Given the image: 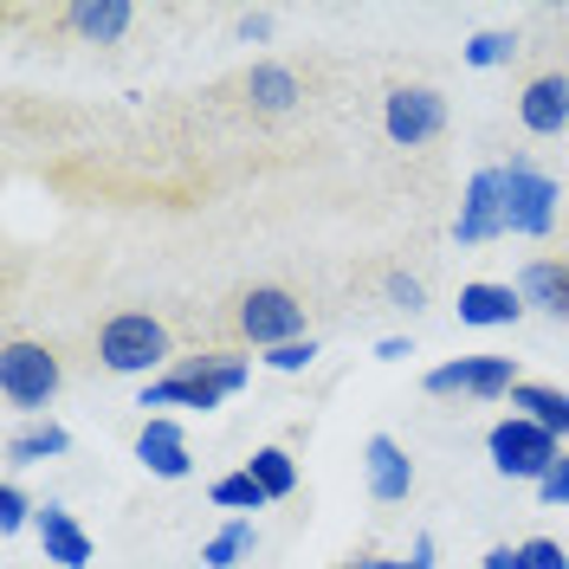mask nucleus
Segmentation results:
<instances>
[{
	"instance_id": "nucleus-1",
	"label": "nucleus",
	"mask_w": 569,
	"mask_h": 569,
	"mask_svg": "<svg viewBox=\"0 0 569 569\" xmlns=\"http://www.w3.org/2000/svg\"><path fill=\"white\" fill-rule=\"evenodd\" d=\"M247 382H252V356H233V350L188 356V362H176L169 376L142 382L137 408H188V415H213L220 401H233Z\"/></svg>"
},
{
	"instance_id": "nucleus-2",
	"label": "nucleus",
	"mask_w": 569,
	"mask_h": 569,
	"mask_svg": "<svg viewBox=\"0 0 569 569\" xmlns=\"http://www.w3.org/2000/svg\"><path fill=\"white\" fill-rule=\"evenodd\" d=\"M66 389V362L52 343H33V337H13L0 350V401L13 415H46L52 395Z\"/></svg>"
},
{
	"instance_id": "nucleus-3",
	"label": "nucleus",
	"mask_w": 569,
	"mask_h": 569,
	"mask_svg": "<svg viewBox=\"0 0 569 569\" xmlns=\"http://www.w3.org/2000/svg\"><path fill=\"white\" fill-rule=\"evenodd\" d=\"M98 362L110 376H156L169 362V323L156 311H117V318L98 323Z\"/></svg>"
},
{
	"instance_id": "nucleus-4",
	"label": "nucleus",
	"mask_w": 569,
	"mask_h": 569,
	"mask_svg": "<svg viewBox=\"0 0 569 569\" xmlns=\"http://www.w3.org/2000/svg\"><path fill=\"white\" fill-rule=\"evenodd\" d=\"M498 169H505V233L543 240V233L557 227V201H563L557 176H543L531 156H511V162H498Z\"/></svg>"
},
{
	"instance_id": "nucleus-5",
	"label": "nucleus",
	"mask_w": 569,
	"mask_h": 569,
	"mask_svg": "<svg viewBox=\"0 0 569 569\" xmlns=\"http://www.w3.org/2000/svg\"><path fill=\"white\" fill-rule=\"evenodd\" d=\"M486 453H492L498 479L543 486V472L563 460V440H557V433H543L537 421H525V415H505V421H492V433H486Z\"/></svg>"
},
{
	"instance_id": "nucleus-6",
	"label": "nucleus",
	"mask_w": 569,
	"mask_h": 569,
	"mask_svg": "<svg viewBox=\"0 0 569 569\" xmlns=\"http://www.w3.org/2000/svg\"><path fill=\"white\" fill-rule=\"evenodd\" d=\"M518 382L525 376H518L511 356H453V362H440V369L421 376V389L440 395V401H453V395H466V401H511Z\"/></svg>"
},
{
	"instance_id": "nucleus-7",
	"label": "nucleus",
	"mask_w": 569,
	"mask_h": 569,
	"mask_svg": "<svg viewBox=\"0 0 569 569\" xmlns=\"http://www.w3.org/2000/svg\"><path fill=\"white\" fill-rule=\"evenodd\" d=\"M240 337H247L252 350H279V343H298V337H311L305 330V305L284 291V284H252L247 298H240Z\"/></svg>"
},
{
	"instance_id": "nucleus-8",
	"label": "nucleus",
	"mask_w": 569,
	"mask_h": 569,
	"mask_svg": "<svg viewBox=\"0 0 569 569\" xmlns=\"http://www.w3.org/2000/svg\"><path fill=\"white\" fill-rule=\"evenodd\" d=\"M382 130L401 149H421V142H433L447 130V98L433 84H395L389 98H382Z\"/></svg>"
},
{
	"instance_id": "nucleus-9",
	"label": "nucleus",
	"mask_w": 569,
	"mask_h": 569,
	"mask_svg": "<svg viewBox=\"0 0 569 569\" xmlns=\"http://www.w3.org/2000/svg\"><path fill=\"white\" fill-rule=\"evenodd\" d=\"M498 233H505V169H472L460 213H453V240L460 247H486Z\"/></svg>"
},
{
	"instance_id": "nucleus-10",
	"label": "nucleus",
	"mask_w": 569,
	"mask_h": 569,
	"mask_svg": "<svg viewBox=\"0 0 569 569\" xmlns=\"http://www.w3.org/2000/svg\"><path fill=\"white\" fill-rule=\"evenodd\" d=\"M362 479H369V498H376V505H401V498L415 492V460H408V447H401L395 433H369V447H362Z\"/></svg>"
},
{
	"instance_id": "nucleus-11",
	"label": "nucleus",
	"mask_w": 569,
	"mask_h": 569,
	"mask_svg": "<svg viewBox=\"0 0 569 569\" xmlns=\"http://www.w3.org/2000/svg\"><path fill=\"white\" fill-rule=\"evenodd\" d=\"M137 460L156 472V479H188L194 472V453H188V433H181L176 415H149L137 433Z\"/></svg>"
},
{
	"instance_id": "nucleus-12",
	"label": "nucleus",
	"mask_w": 569,
	"mask_h": 569,
	"mask_svg": "<svg viewBox=\"0 0 569 569\" xmlns=\"http://www.w3.org/2000/svg\"><path fill=\"white\" fill-rule=\"evenodd\" d=\"M525 311H531V305L518 298V284H492V279L460 284V323L466 330H505V323H518Z\"/></svg>"
},
{
	"instance_id": "nucleus-13",
	"label": "nucleus",
	"mask_w": 569,
	"mask_h": 569,
	"mask_svg": "<svg viewBox=\"0 0 569 569\" xmlns=\"http://www.w3.org/2000/svg\"><path fill=\"white\" fill-rule=\"evenodd\" d=\"M518 123L531 130V137H563L569 130V78L563 71H543L525 84V98H518Z\"/></svg>"
},
{
	"instance_id": "nucleus-14",
	"label": "nucleus",
	"mask_w": 569,
	"mask_h": 569,
	"mask_svg": "<svg viewBox=\"0 0 569 569\" xmlns=\"http://www.w3.org/2000/svg\"><path fill=\"white\" fill-rule=\"evenodd\" d=\"M33 531H39V550H46V563H59V569H84V563H91V531L71 518L66 505H39Z\"/></svg>"
},
{
	"instance_id": "nucleus-15",
	"label": "nucleus",
	"mask_w": 569,
	"mask_h": 569,
	"mask_svg": "<svg viewBox=\"0 0 569 569\" xmlns=\"http://www.w3.org/2000/svg\"><path fill=\"white\" fill-rule=\"evenodd\" d=\"M66 27L78 39H91V46H117V39L137 27V7H130V0H71Z\"/></svg>"
},
{
	"instance_id": "nucleus-16",
	"label": "nucleus",
	"mask_w": 569,
	"mask_h": 569,
	"mask_svg": "<svg viewBox=\"0 0 569 569\" xmlns=\"http://www.w3.org/2000/svg\"><path fill=\"white\" fill-rule=\"evenodd\" d=\"M518 298L543 311V318H563L569 323V266L563 259H531L525 272H518Z\"/></svg>"
},
{
	"instance_id": "nucleus-17",
	"label": "nucleus",
	"mask_w": 569,
	"mask_h": 569,
	"mask_svg": "<svg viewBox=\"0 0 569 569\" xmlns=\"http://www.w3.org/2000/svg\"><path fill=\"white\" fill-rule=\"evenodd\" d=\"M298 98H305V84H298V71L279 66V59H259V66L247 71V104L259 110V117H284V110H298Z\"/></svg>"
},
{
	"instance_id": "nucleus-18",
	"label": "nucleus",
	"mask_w": 569,
	"mask_h": 569,
	"mask_svg": "<svg viewBox=\"0 0 569 569\" xmlns=\"http://www.w3.org/2000/svg\"><path fill=\"white\" fill-rule=\"evenodd\" d=\"M511 415H525V421H537L543 433L569 440V389H557V382H518V389H511Z\"/></svg>"
},
{
	"instance_id": "nucleus-19",
	"label": "nucleus",
	"mask_w": 569,
	"mask_h": 569,
	"mask_svg": "<svg viewBox=\"0 0 569 569\" xmlns=\"http://www.w3.org/2000/svg\"><path fill=\"white\" fill-rule=\"evenodd\" d=\"M71 453V433L59 421H33L20 433H7V466H46V460H66Z\"/></svg>"
},
{
	"instance_id": "nucleus-20",
	"label": "nucleus",
	"mask_w": 569,
	"mask_h": 569,
	"mask_svg": "<svg viewBox=\"0 0 569 569\" xmlns=\"http://www.w3.org/2000/svg\"><path fill=\"white\" fill-rule=\"evenodd\" d=\"M252 550H259V525H252V518H227V525L201 543V563L208 569H233V563H247Z\"/></svg>"
},
{
	"instance_id": "nucleus-21",
	"label": "nucleus",
	"mask_w": 569,
	"mask_h": 569,
	"mask_svg": "<svg viewBox=\"0 0 569 569\" xmlns=\"http://www.w3.org/2000/svg\"><path fill=\"white\" fill-rule=\"evenodd\" d=\"M247 472L259 479V492L266 498H291L298 492V460H291L284 447H259V453L247 460Z\"/></svg>"
},
{
	"instance_id": "nucleus-22",
	"label": "nucleus",
	"mask_w": 569,
	"mask_h": 569,
	"mask_svg": "<svg viewBox=\"0 0 569 569\" xmlns=\"http://www.w3.org/2000/svg\"><path fill=\"white\" fill-rule=\"evenodd\" d=\"M208 498L220 505V511H233V518H247V511H259V505H272V498L259 492V479H252L247 466H240V472H220V479L208 486Z\"/></svg>"
},
{
	"instance_id": "nucleus-23",
	"label": "nucleus",
	"mask_w": 569,
	"mask_h": 569,
	"mask_svg": "<svg viewBox=\"0 0 569 569\" xmlns=\"http://www.w3.org/2000/svg\"><path fill=\"white\" fill-rule=\"evenodd\" d=\"M511 59H518V33H505V27H486V33L466 39V66H472V71L511 66Z\"/></svg>"
},
{
	"instance_id": "nucleus-24",
	"label": "nucleus",
	"mask_w": 569,
	"mask_h": 569,
	"mask_svg": "<svg viewBox=\"0 0 569 569\" xmlns=\"http://www.w3.org/2000/svg\"><path fill=\"white\" fill-rule=\"evenodd\" d=\"M266 369H279V376H305L311 362H318V337H298V343H279V350L259 356Z\"/></svg>"
},
{
	"instance_id": "nucleus-25",
	"label": "nucleus",
	"mask_w": 569,
	"mask_h": 569,
	"mask_svg": "<svg viewBox=\"0 0 569 569\" xmlns=\"http://www.w3.org/2000/svg\"><path fill=\"white\" fill-rule=\"evenodd\" d=\"M33 518H39V505H33V498H27V492H20L13 479H7V486H0V531L13 537V531H27Z\"/></svg>"
},
{
	"instance_id": "nucleus-26",
	"label": "nucleus",
	"mask_w": 569,
	"mask_h": 569,
	"mask_svg": "<svg viewBox=\"0 0 569 569\" xmlns=\"http://www.w3.org/2000/svg\"><path fill=\"white\" fill-rule=\"evenodd\" d=\"M382 298H389L395 311H408V318H415V311L427 305V284L415 279V272H389V279H382Z\"/></svg>"
},
{
	"instance_id": "nucleus-27",
	"label": "nucleus",
	"mask_w": 569,
	"mask_h": 569,
	"mask_svg": "<svg viewBox=\"0 0 569 569\" xmlns=\"http://www.w3.org/2000/svg\"><path fill=\"white\" fill-rule=\"evenodd\" d=\"M537 498H543L550 511H563V505H569V447H563V460H557L550 472H543V486H537Z\"/></svg>"
},
{
	"instance_id": "nucleus-28",
	"label": "nucleus",
	"mask_w": 569,
	"mask_h": 569,
	"mask_svg": "<svg viewBox=\"0 0 569 569\" xmlns=\"http://www.w3.org/2000/svg\"><path fill=\"white\" fill-rule=\"evenodd\" d=\"M525 563L531 569H569V550L557 537H531V543H525Z\"/></svg>"
},
{
	"instance_id": "nucleus-29",
	"label": "nucleus",
	"mask_w": 569,
	"mask_h": 569,
	"mask_svg": "<svg viewBox=\"0 0 569 569\" xmlns=\"http://www.w3.org/2000/svg\"><path fill=\"white\" fill-rule=\"evenodd\" d=\"M233 33L247 39V46H259V39H272V13H266V7H259V13H240V20H233Z\"/></svg>"
},
{
	"instance_id": "nucleus-30",
	"label": "nucleus",
	"mask_w": 569,
	"mask_h": 569,
	"mask_svg": "<svg viewBox=\"0 0 569 569\" xmlns=\"http://www.w3.org/2000/svg\"><path fill=\"white\" fill-rule=\"evenodd\" d=\"M486 569H531L525 563V543H492L486 550Z\"/></svg>"
},
{
	"instance_id": "nucleus-31",
	"label": "nucleus",
	"mask_w": 569,
	"mask_h": 569,
	"mask_svg": "<svg viewBox=\"0 0 569 569\" xmlns=\"http://www.w3.org/2000/svg\"><path fill=\"white\" fill-rule=\"evenodd\" d=\"M389 569H433V537H415V550H408V557H401V563H389Z\"/></svg>"
},
{
	"instance_id": "nucleus-32",
	"label": "nucleus",
	"mask_w": 569,
	"mask_h": 569,
	"mask_svg": "<svg viewBox=\"0 0 569 569\" xmlns=\"http://www.w3.org/2000/svg\"><path fill=\"white\" fill-rule=\"evenodd\" d=\"M415 356V337H382L376 343V362H408Z\"/></svg>"
},
{
	"instance_id": "nucleus-33",
	"label": "nucleus",
	"mask_w": 569,
	"mask_h": 569,
	"mask_svg": "<svg viewBox=\"0 0 569 569\" xmlns=\"http://www.w3.org/2000/svg\"><path fill=\"white\" fill-rule=\"evenodd\" d=\"M389 563H395V557H376V550H369V557H350L343 569H389Z\"/></svg>"
}]
</instances>
